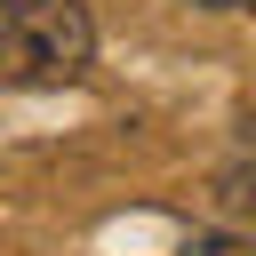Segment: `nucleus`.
Masks as SVG:
<instances>
[{"label":"nucleus","mask_w":256,"mask_h":256,"mask_svg":"<svg viewBox=\"0 0 256 256\" xmlns=\"http://www.w3.org/2000/svg\"><path fill=\"white\" fill-rule=\"evenodd\" d=\"M96 64V16L80 0H0V88H72Z\"/></svg>","instance_id":"1"},{"label":"nucleus","mask_w":256,"mask_h":256,"mask_svg":"<svg viewBox=\"0 0 256 256\" xmlns=\"http://www.w3.org/2000/svg\"><path fill=\"white\" fill-rule=\"evenodd\" d=\"M192 8H256V0H192Z\"/></svg>","instance_id":"4"},{"label":"nucleus","mask_w":256,"mask_h":256,"mask_svg":"<svg viewBox=\"0 0 256 256\" xmlns=\"http://www.w3.org/2000/svg\"><path fill=\"white\" fill-rule=\"evenodd\" d=\"M216 208L240 216V224H256V152H240V160L216 168Z\"/></svg>","instance_id":"2"},{"label":"nucleus","mask_w":256,"mask_h":256,"mask_svg":"<svg viewBox=\"0 0 256 256\" xmlns=\"http://www.w3.org/2000/svg\"><path fill=\"white\" fill-rule=\"evenodd\" d=\"M240 144H248V152H256V112H240Z\"/></svg>","instance_id":"3"}]
</instances>
